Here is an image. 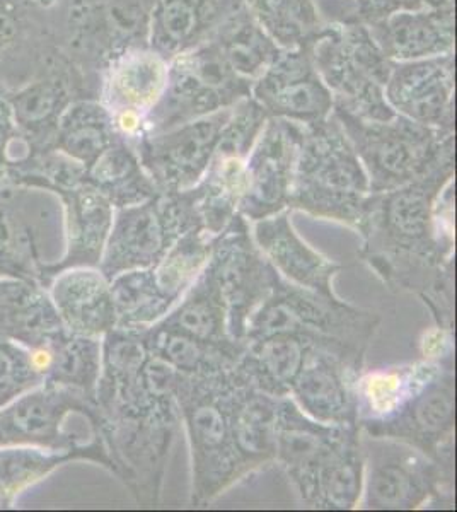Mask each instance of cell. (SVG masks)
I'll use <instances>...</instances> for the list:
<instances>
[{
    "instance_id": "cell-39",
    "label": "cell",
    "mask_w": 457,
    "mask_h": 512,
    "mask_svg": "<svg viewBox=\"0 0 457 512\" xmlns=\"http://www.w3.org/2000/svg\"><path fill=\"white\" fill-rule=\"evenodd\" d=\"M53 414L55 408L45 400L41 402L38 398L26 400L21 403L11 417V424L23 434L28 436H41L50 431L53 425Z\"/></svg>"
},
{
    "instance_id": "cell-19",
    "label": "cell",
    "mask_w": 457,
    "mask_h": 512,
    "mask_svg": "<svg viewBox=\"0 0 457 512\" xmlns=\"http://www.w3.org/2000/svg\"><path fill=\"white\" fill-rule=\"evenodd\" d=\"M353 425L321 424L304 414L289 398L277 402V458L307 506L313 499L314 480L324 458Z\"/></svg>"
},
{
    "instance_id": "cell-35",
    "label": "cell",
    "mask_w": 457,
    "mask_h": 512,
    "mask_svg": "<svg viewBox=\"0 0 457 512\" xmlns=\"http://www.w3.org/2000/svg\"><path fill=\"white\" fill-rule=\"evenodd\" d=\"M110 287L118 320L116 325L125 330H139L151 325L171 309L157 292L151 267L116 275Z\"/></svg>"
},
{
    "instance_id": "cell-40",
    "label": "cell",
    "mask_w": 457,
    "mask_h": 512,
    "mask_svg": "<svg viewBox=\"0 0 457 512\" xmlns=\"http://www.w3.org/2000/svg\"><path fill=\"white\" fill-rule=\"evenodd\" d=\"M45 460L36 453H12L0 458V487H11L35 477Z\"/></svg>"
},
{
    "instance_id": "cell-3",
    "label": "cell",
    "mask_w": 457,
    "mask_h": 512,
    "mask_svg": "<svg viewBox=\"0 0 457 512\" xmlns=\"http://www.w3.org/2000/svg\"><path fill=\"white\" fill-rule=\"evenodd\" d=\"M364 166L371 193L405 187L411 181L456 164V130L427 127L394 115L362 120L333 110Z\"/></svg>"
},
{
    "instance_id": "cell-14",
    "label": "cell",
    "mask_w": 457,
    "mask_h": 512,
    "mask_svg": "<svg viewBox=\"0 0 457 512\" xmlns=\"http://www.w3.org/2000/svg\"><path fill=\"white\" fill-rule=\"evenodd\" d=\"M299 139L301 123L268 118L246 159L241 216L261 221L289 207Z\"/></svg>"
},
{
    "instance_id": "cell-24",
    "label": "cell",
    "mask_w": 457,
    "mask_h": 512,
    "mask_svg": "<svg viewBox=\"0 0 457 512\" xmlns=\"http://www.w3.org/2000/svg\"><path fill=\"white\" fill-rule=\"evenodd\" d=\"M277 402L278 398L255 390L236 374L231 405L232 439L248 472L275 458Z\"/></svg>"
},
{
    "instance_id": "cell-20",
    "label": "cell",
    "mask_w": 457,
    "mask_h": 512,
    "mask_svg": "<svg viewBox=\"0 0 457 512\" xmlns=\"http://www.w3.org/2000/svg\"><path fill=\"white\" fill-rule=\"evenodd\" d=\"M241 0H154L147 14V47L171 60L214 35Z\"/></svg>"
},
{
    "instance_id": "cell-32",
    "label": "cell",
    "mask_w": 457,
    "mask_h": 512,
    "mask_svg": "<svg viewBox=\"0 0 457 512\" xmlns=\"http://www.w3.org/2000/svg\"><path fill=\"white\" fill-rule=\"evenodd\" d=\"M454 355H444L440 361L415 364L410 367H400L389 373L371 374L364 381H357V410L359 415L364 412L365 420L388 419L398 412L411 396L422 390L423 384L434 376L440 367L444 366Z\"/></svg>"
},
{
    "instance_id": "cell-41",
    "label": "cell",
    "mask_w": 457,
    "mask_h": 512,
    "mask_svg": "<svg viewBox=\"0 0 457 512\" xmlns=\"http://www.w3.org/2000/svg\"><path fill=\"white\" fill-rule=\"evenodd\" d=\"M21 376L23 367L6 350H0V398L9 395L16 388Z\"/></svg>"
},
{
    "instance_id": "cell-4",
    "label": "cell",
    "mask_w": 457,
    "mask_h": 512,
    "mask_svg": "<svg viewBox=\"0 0 457 512\" xmlns=\"http://www.w3.org/2000/svg\"><path fill=\"white\" fill-rule=\"evenodd\" d=\"M234 369L209 376L181 374L174 402L190 436L193 504H205L248 473L231 427Z\"/></svg>"
},
{
    "instance_id": "cell-12",
    "label": "cell",
    "mask_w": 457,
    "mask_h": 512,
    "mask_svg": "<svg viewBox=\"0 0 457 512\" xmlns=\"http://www.w3.org/2000/svg\"><path fill=\"white\" fill-rule=\"evenodd\" d=\"M365 454L369 460L367 506L371 509H417L434 495L452 492L454 475L410 444L369 436Z\"/></svg>"
},
{
    "instance_id": "cell-37",
    "label": "cell",
    "mask_w": 457,
    "mask_h": 512,
    "mask_svg": "<svg viewBox=\"0 0 457 512\" xmlns=\"http://www.w3.org/2000/svg\"><path fill=\"white\" fill-rule=\"evenodd\" d=\"M99 345L91 338H77L60 350L57 371L69 383L93 386L98 376Z\"/></svg>"
},
{
    "instance_id": "cell-2",
    "label": "cell",
    "mask_w": 457,
    "mask_h": 512,
    "mask_svg": "<svg viewBox=\"0 0 457 512\" xmlns=\"http://www.w3.org/2000/svg\"><path fill=\"white\" fill-rule=\"evenodd\" d=\"M369 195L364 166L333 113L301 125L290 209L359 227Z\"/></svg>"
},
{
    "instance_id": "cell-11",
    "label": "cell",
    "mask_w": 457,
    "mask_h": 512,
    "mask_svg": "<svg viewBox=\"0 0 457 512\" xmlns=\"http://www.w3.org/2000/svg\"><path fill=\"white\" fill-rule=\"evenodd\" d=\"M231 110H220L166 132L142 135L135 140L132 146L157 192H183L202 180Z\"/></svg>"
},
{
    "instance_id": "cell-33",
    "label": "cell",
    "mask_w": 457,
    "mask_h": 512,
    "mask_svg": "<svg viewBox=\"0 0 457 512\" xmlns=\"http://www.w3.org/2000/svg\"><path fill=\"white\" fill-rule=\"evenodd\" d=\"M58 123L62 149L86 169L120 139L113 117L101 101L82 99L72 103Z\"/></svg>"
},
{
    "instance_id": "cell-15",
    "label": "cell",
    "mask_w": 457,
    "mask_h": 512,
    "mask_svg": "<svg viewBox=\"0 0 457 512\" xmlns=\"http://www.w3.org/2000/svg\"><path fill=\"white\" fill-rule=\"evenodd\" d=\"M168 81V60L147 47H128L106 67L101 103L110 111L116 132L134 144L144 135L147 115Z\"/></svg>"
},
{
    "instance_id": "cell-1",
    "label": "cell",
    "mask_w": 457,
    "mask_h": 512,
    "mask_svg": "<svg viewBox=\"0 0 457 512\" xmlns=\"http://www.w3.org/2000/svg\"><path fill=\"white\" fill-rule=\"evenodd\" d=\"M454 171L447 164L405 187L371 193L357 227L365 262L393 289L418 292L446 332L454 325V260L451 236L439 233V198Z\"/></svg>"
},
{
    "instance_id": "cell-25",
    "label": "cell",
    "mask_w": 457,
    "mask_h": 512,
    "mask_svg": "<svg viewBox=\"0 0 457 512\" xmlns=\"http://www.w3.org/2000/svg\"><path fill=\"white\" fill-rule=\"evenodd\" d=\"M139 335L149 354L156 355L178 373L188 376H209L231 371L246 350V342L209 344L188 337L185 333L162 328L157 323L149 328H139Z\"/></svg>"
},
{
    "instance_id": "cell-10",
    "label": "cell",
    "mask_w": 457,
    "mask_h": 512,
    "mask_svg": "<svg viewBox=\"0 0 457 512\" xmlns=\"http://www.w3.org/2000/svg\"><path fill=\"white\" fill-rule=\"evenodd\" d=\"M456 422L454 359L440 367L422 390L388 419L359 422L371 437L410 444L454 475L452 434Z\"/></svg>"
},
{
    "instance_id": "cell-13",
    "label": "cell",
    "mask_w": 457,
    "mask_h": 512,
    "mask_svg": "<svg viewBox=\"0 0 457 512\" xmlns=\"http://www.w3.org/2000/svg\"><path fill=\"white\" fill-rule=\"evenodd\" d=\"M364 355L331 345L311 344L290 393L304 414L321 424L359 425L357 376Z\"/></svg>"
},
{
    "instance_id": "cell-34",
    "label": "cell",
    "mask_w": 457,
    "mask_h": 512,
    "mask_svg": "<svg viewBox=\"0 0 457 512\" xmlns=\"http://www.w3.org/2000/svg\"><path fill=\"white\" fill-rule=\"evenodd\" d=\"M215 236L203 227L191 229L183 234L168 253L151 267L154 284L169 308L181 294L202 274L214 248Z\"/></svg>"
},
{
    "instance_id": "cell-26",
    "label": "cell",
    "mask_w": 457,
    "mask_h": 512,
    "mask_svg": "<svg viewBox=\"0 0 457 512\" xmlns=\"http://www.w3.org/2000/svg\"><path fill=\"white\" fill-rule=\"evenodd\" d=\"M55 303L67 325L84 337L111 332L118 321L108 279L93 270H74L58 280Z\"/></svg>"
},
{
    "instance_id": "cell-16",
    "label": "cell",
    "mask_w": 457,
    "mask_h": 512,
    "mask_svg": "<svg viewBox=\"0 0 457 512\" xmlns=\"http://www.w3.org/2000/svg\"><path fill=\"white\" fill-rule=\"evenodd\" d=\"M249 96L268 118L287 122H321L333 113V96L324 86L307 48L280 50L268 69L251 84Z\"/></svg>"
},
{
    "instance_id": "cell-28",
    "label": "cell",
    "mask_w": 457,
    "mask_h": 512,
    "mask_svg": "<svg viewBox=\"0 0 457 512\" xmlns=\"http://www.w3.org/2000/svg\"><path fill=\"white\" fill-rule=\"evenodd\" d=\"M86 178L89 185L98 188L110 204L120 209L144 204L159 193L140 164L134 146L122 137L87 168Z\"/></svg>"
},
{
    "instance_id": "cell-29",
    "label": "cell",
    "mask_w": 457,
    "mask_h": 512,
    "mask_svg": "<svg viewBox=\"0 0 457 512\" xmlns=\"http://www.w3.org/2000/svg\"><path fill=\"white\" fill-rule=\"evenodd\" d=\"M209 40L227 65L249 84H253L280 53V48L263 33L243 4L222 21Z\"/></svg>"
},
{
    "instance_id": "cell-42",
    "label": "cell",
    "mask_w": 457,
    "mask_h": 512,
    "mask_svg": "<svg viewBox=\"0 0 457 512\" xmlns=\"http://www.w3.org/2000/svg\"><path fill=\"white\" fill-rule=\"evenodd\" d=\"M4 147V128L0 127V149Z\"/></svg>"
},
{
    "instance_id": "cell-8",
    "label": "cell",
    "mask_w": 457,
    "mask_h": 512,
    "mask_svg": "<svg viewBox=\"0 0 457 512\" xmlns=\"http://www.w3.org/2000/svg\"><path fill=\"white\" fill-rule=\"evenodd\" d=\"M203 227L188 190L157 193L144 204L120 210L106 246L103 275L154 267L191 229Z\"/></svg>"
},
{
    "instance_id": "cell-22",
    "label": "cell",
    "mask_w": 457,
    "mask_h": 512,
    "mask_svg": "<svg viewBox=\"0 0 457 512\" xmlns=\"http://www.w3.org/2000/svg\"><path fill=\"white\" fill-rule=\"evenodd\" d=\"M255 239L263 256L292 284L323 296H335L331 279L342 267L326 260L297 236L290 224L289 212H278L258 221Z\"/></svg>"
},
{
    "instance_id": "cell-36",
    "label": "cell",
    "mask_w": 457,
    "mask_h": 512,
    "mask_svg": "<svg viewBox=\"0 0 457 512\" xmlns=\"http://www.w3.org/2000/svg\"><path fill=\"white\" fill-rule=\"evenodd\" d=\"M110 200L93 185H79L74 195L76 253L84 262L98 260L111 227Z\"/></svg>"
},
{
    "instance_id": "cell-18",
    "label": "cell",
    "mask_w": 457,
    "mask_h": 512,
    "mask_svg": "<svg viewBox=\"0 0 457 512\" xmlns=\"http://www.w3.org/2000/svg\"><path fill=\"white\" fill-rule=\"evenodd\" d=\"M55 2L0 0V91L28 86L62 59L41 19Z\"/></svg>"
},
{
    "instance_id": "cell-38",
    "label": "cell",
    "mask_w": 457,
    "mask_h": 512,
    "mask_svg": "<svg viewBox=\"0 0 457 512\" xmlns=\"http://www.w3.org/2000/svg\"><path fill=\"white\" fill-rule=\"evenodd\" d=\"M417 9H456V0H350V21L369 26L393 12Z\"/></svg>"
},
{
    "instance_id": "cell-31",
    "label": "cell",
    "mask_w": 457,
    "mask_h": 512,
    "mask_svg": "<svg viewBox=\"0 0 457 512\" xmlns=\"http://www.w3.org/2000/svg\"><path fill=\"white\" fill-rule=\"evenodd\" d=\"M157 325L209 344L232 345L244 342L234 340L227 332L226 306L222 303L219 289L207 268L198 275V280L191 287L185 301H181L180 306Z\"/></svg>"
},
{
    "instance_id": "cell-27",
    "label": "cell",
    "mask_w": 457,
    "mask_h": 512,
    "mask_svg": "<svg viewBox=\"0 0 457 512\" xmlns=\"http://www.w3.org/2000/svg\"><path fill=\"white\" fill-rule=\"evenodd\" d=\"M360 425L348 427L319 466L314 480L311 507L318 509H352L359 502L364 475V451L359 439Z\"/></svg>"
},
{
    "instance_id": "cell-7",
    "label": "cell",
    "mask_w": 457,
    "mask_h": 512,
    "mask_svg": "<svg viewBox=\"0 0 457 512\" xmlns=\"http://www.w3.org/2000/svg\"><path fill=\"white\" fill-rule=\"evenodd\" d=\"M251 84L222 59L212 40L168 62V81L144 123V135L159 134L227 110L248 98Z\"/></svg>"
},
{
    "instance_id": "cell-21",
    "label": "cell",
    "mask_w": 457,
    "mask_h": 512,
    "mask_svg": "<svg viewBox=\"0 0 457 512\" xmlns=\"http://www.w3.org/2000/svg\"><path fill=\"white\" fill-rule=\"evenodd\" d=\"M367 28L391 62L434 59L456 48V9L393 12Z\"/></svg>"
},
{
    "instance_id": "cell-17",
    "label": "cell",
    "mask_w": 457,
    "mask_h": 512,
    "mask_svg": "<svg viewBox=\"0 0 457 512\" xmlns=\"http://www.w3.org/2000/svg\"><path fill=\"white\" fill-rule=\"evenodd\" d=\"M456 57L393 62L384 98L394 115L427 127H456Z\"/></svg>"
},
{
    "instance_id": "cell-6",
    "label": "cell",
    "mask_w": 457,
    "mask_h": 512,
    "mask_svg": "<svg viewBox=\"0 0 457 512\" xmlns=\"http://www.w3.org/2000/svg\"><path fill=\"white\" fill-rule=\"evenodd\" d=\"M377 325L379 316L374 313L278 277L270 296L249 316L244 340L294 333L313 344L343 347L364 355Z\"/></svg>"
},
{
    "instance_id": "cell-23",
    "label": "cell",
    "mask_w": 457,
    "mask_h": 512,
    "mask_svg": "<svg viewBox=\"0 0 457 512\" xmlns=\"http://www.w3.org/2000/svg\"><path fill=\"white\" fill-rule=\"evenodd\" d=\"M311 340L294 333H275L246 342L234 371L244 383L273 398L290 395V388L301 371Z\"/></svg>"
},
{
    "instance_id": "cell-30",
    "label": "cell",
    "mask_w": 457,
    "mask_h": 512,
    "mask_svg": "<svg viewBox=\"0 0 457 512\" xmlns=\"http://www.w3.org/2000/svg\"><path fill=\"white\" fill-rule=\"evenodd\" d=\"M244 9L280 50H301L324 26L314 0H241Z\"/></svg>"
},
{
    "instance_id": "cell-5",
    "label": "cell",
    "mask_w": 457,
    "mask_h": 512,
    "mask_svg": "<svg viewBox=\"0 0 457 512\" xmlns=\"http://www.w3.org/2000/svg\"><path fill=\"white\" fill-rule=\"evenodd\" d=\"M307 50L333 96V110L362 120L394 117L384 98L393 62L365 24L324 23Z\"/></svg>"
},
{
    "instance_id": "cell-9",
    "label": "cell",
    "mask_w": 457,
    "mask_h": 512,
    "mask_svg": "<svg viewBox=\"0 0 457 512\" xmlns=\"http://www.w3.org/2000/svg\"><path fill=\"white\" fill-rule=\"evenodd\" d=\"M205 268L226 306L227 332L234 340H244L249 316L270 296L280 275L253 243L248 224L239 212L215 236Z\"/></svg>"
}]
</instances>
